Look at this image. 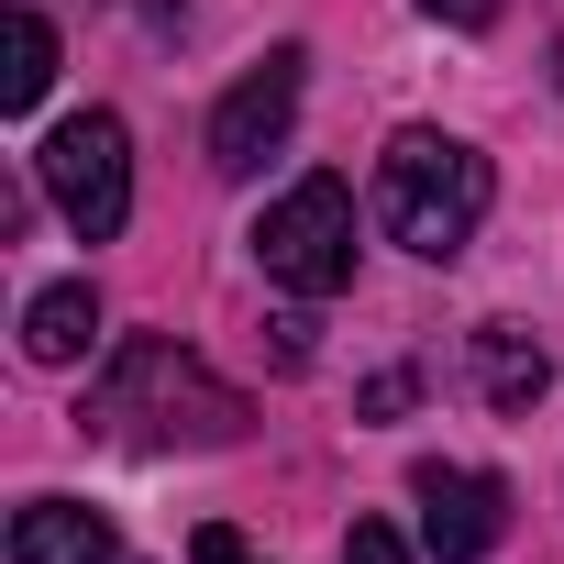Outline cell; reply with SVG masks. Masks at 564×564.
Instances as JSON below:
<instances>
[{
	"mask_svg": "<svg viewBox=\"0 0 564 564\" xmlns=\"http://www.w3.org/2000/svg\"><path fill=\"white\" fill-rule=\"evenodd\" d=\"M12 564H122V542H111L100 509H78V498H34V509L12 520Z\"/></svg>",
	"mask_w": 564,
	"mask_h": 564,
	"instance_id": "52a82bcc",
	"label": "cell"
},
{
	"mask_svg": "<svg viewBox=\"0 0 564 564\" xmlns=\"http://www.w3.org/2000/svg\"><path fill=\"white\" fill-rule=\"evenodd\" d=\"M476 388H487V410H531V399L553 388V355H542L520 322H487V333H476Z\"/></svg>",
	"mask_w": 564,
	"mask_h": 564,
	"instance_id": "9c48e42d",
	"label": "cell"
},
{
	"mask_svg": "<svg viewBox=\"0 0 564 564\" xmlns=\"http://www.w3.org/2000/svg\"><path fill=\"white\" fill-rule=\"evenodd\" d=\"M487 199H498V177H487L476 144H454V133H432V122L388 133V155H377V221H388V243L454 265V254L476 243Z\"/></svg>",
	"mask_w": 564,
	"mask_h": 564,
	"instance_id": "7a4b0ae2",
	"label": "cell"
},
{
	"mask_svg": "<svg viewBox=\"0 0 564 564\" xmlns=\"http://www.w3.org/2000/svg\"><path fill=\"white\" fill-rule=\"evenodd\" d=\"M410 498H421L432 564H476V553H498V531H509V487H498L487 465H421Z\"/></svg>",
	"mask_w": 564,
	"mask_h": 564,
	"instance_id": "8992f818",
	"label": "cell"
},
{
	"mask_svg": "<svg viewBox=\"0 0 564 564\" xmlns=\"http://www.w3.org/2000/svg\"><path fill=\"white\" fill-rule=\"evenodd\" d=\"M254 265H265L289 300H333V289H355V188H344V177H300L289 199H265V221H254Z\"/></svg>",
	"mask_w": 564,
	"mask_h": 564,
	"instance_id": "3957f363",
	"label": "cell"
},
{
	"mask_svg": "<svg viewBox=\"0 0 564 564\" xmlns=\"http://www.w3.org/2000/svg\"><path fill=\"white\" fill-rule=\"evenodd\" d=\"M56 89V23L34 0H12V23H0V111H34Z\"/></svg>",
	"mask_w": 564,
	"mask_h": 564,
	"instance_id": "30bf717a",
	"label": "cell"
},
{
	"mask_svg": "<svg viewBox=\"0 0 564 564\" xmlns=\"http://www.w3.org/2000/svg\"><path fill=\"white\" fill-rule=\"evenodd\" d=\"M188 553H199V564H254V553H243V531H221V520H210V531H199Z\"/></svg>",
	"mask_w": 564,
	"mask_h": 564,
	"instance_id": "7c38bea8",
	"label": "cell"
},
{
	"mask_svg": "<svg viewBox=\"0 0 564 564\" xmlns=\"http://www.w3.org/2000/svg\"><path fill=\"white\" fill-rule=\"evenodd\" d=\"M89 344H100L89 276H67V289H34V300H23V355H34V366H78Z\"/></svg>",
	"mask_w": 564,
	"mask_h": 564,
	"instance_id": "ba28073f",
	"label": "cell"
},
{
	"mask_svg": "<svg viewBox=\"0 0 564 564\" xmlns=\"http://www.w3.org/2000/svg\"><path fill=\"white\" fill-rule=\"evenodd\" d=\"M344 564H410V542H399L388 520H355V531H344Z\"/></svg>",
	"mask_w": 564,
	"mask_h": 564,
	"instance_id": "8fae6325",
	"label": "cell"
},
{
	"mask_svg": "<svg viewBox=\"0 0 564 564\" xmlns=\"http://www.w3.org/2000/svg\"><path fill=\"white\" fill-rule=\"evenodd\" d=\"M300 67H311L300 45H276L254 78L221 89V111H210V166H221V177H254L276 144H289V122H300Z\"/></svg>",
	"mask_w": 564,
	"mask_h": 564,
	"instance_id": "5b68a950",
	"label": "cell"
},
{
	"mask_svg": "<svg viewBox=\"0 0 564 564\" xmlns=\"http://www.w3.org/2000/svg\"><path fill=\"white\" fill-rule=\"evenodd\" d=\"M78 421L111 432V443H232V432H243V399H232L199 355H177L166 333H133V344L100 366V388H89Z\"/></svg>",
	"mask_w": 564,
	"mask_h": 564,
	"instance_id": "6da1fadb",
	"label": "cell"
},
{
	"mask_svg": "<svg viewBox=\"0 0 564 564\" xmlns=\"http://www.w3.org/2000/svg\"><path fill=\"white\" fill-rule=\"evenodd\" d=\"M421 12H443V23H487L498 0H421Z\"/></svg>",
	"mask_w": 564,
	"mask_h": 564,
	"instance_id": "4fadbf2b",
	"label": "cell"
},
{
	"mask_svg": "<svg viewBox=\"0 0 564 564\" xmlns=\"http://www.w3.org/2000/svg\"><path fill=\"white\" fill-rule=\"evenodd\" d=\"M34 177H45V199L67 210V232H78V243H111V232L133 221V133H122L111 111L56 122V133H45V155H34Z\"/></svg>",
	"mask_w": 564,
	"mask_h": 564,
	"instance_id": "277c9868",
	"label": "cell"
}]
</instances>
